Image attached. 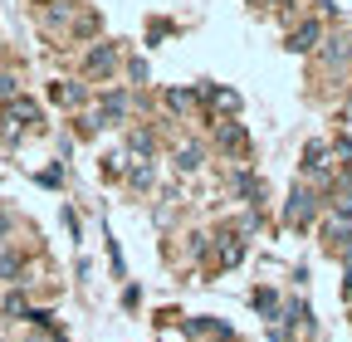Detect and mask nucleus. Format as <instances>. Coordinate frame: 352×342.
Instances as JSON below:
<instances>
[{"mask_svg": "<svg viewBox=\"0 0 352 342\" xmlns=\"http://www.w3.org/2000/svg\"><path fill=\"white\" fill-rule=\"evenodd\" d=\"M113 59H118V54H113L108 45H103V49H94V54H88V73H103V69H113Z\"/></svg>", "mask_w": 352, "mask_h": 342, "instance_id": "obj_4", "label": "nucleus"}, {"mask_svg": "<svg viewBox=\"0 0 352 342\" xmlns=\"http://www.w3.org/2000/svg\"><path fill=\"white\" fill-rule=\"evenodd\" d=\"M10 117H20V122H39V108H34L30 98H10Z\"/></svg>", "mask_w": 352, "mask_h": 342, "instance_id": "obj_3", "label": "nucleus"}, {"mask_svg": "<svg viewBox=\"0 0 352 342\" xmlns=\"http://www.w3.org/2000/svg\"><path fill=\"white\" fill-rule=\"evenodd\" d=\"M308 216H314V196L298 191V196H294V205H289V225H308Z\"/></svg>", "mask_w": 352, "mask_h": 342, "instance_id": "obj_1", "label": "nucleus"}, {"mask_svg": "<svg viewBox=\"0 0 352 342\" xmlns=\"http://www.w3.org/2000/svg\"><path fill=\"white\" fill-rule=\"evenodd\" d=\"M314 39H318V25H303V30H294L289 49H294V54H303V49H314Z\"/></svg>", "mask_w": 352, "mask_h": 342, "instance_id": "obj_2", "label": "nucleus"}, {"mask_svg": "<svg viewBox=\"0 0 352 342\" xmlns=\"http://www.w3.org/2000/svg\"><path fill=\"white\" fill-rule=\"evenodd\" d=\"M210 103H215L220 113H230V108H240V98H235L230 89H215V93H210Z\"/></svg>", "mask_w": 352, "mask_h": 342, "instance_id": "obj_5", "label": "nucleus"}, {"mask_svg": "<svg viewBox=\"0 0 352 342\" xmlns=\"http://www.w3.org/2000/svg\"><path fill=\"white\" fill-rule=\"evenodd\" d=\"M196 157H201L196 147H182V171H191V166H196Z\"/></svg>", "mask_w": 352, "mask_h": 342, "instance_id": "obj_6", "label": "nucleus"}]
</instances>
